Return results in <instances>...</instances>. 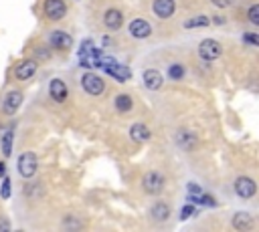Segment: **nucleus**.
Here are the masks:
<instances>
[{"instance_id":"nucleus-1","label":"nucleus","mask_w":259,"mask_h":232,"mask_svg":"<svg viewBox=\"0 0 259 232\" xmlns=\"http://www.w3.org/2000/svg\"><path fill=\"white\" fill-rule=\"evenodd\" d=\"M81 87L85 89V93L97 97V95H101L105 91V81L97 73H85L83 79H81Z\"/></svg>"},{"instance_id":"nucleus-2","label":"nucleus","mask_w":259,"mask_h":232,"mask_svg":"<svg viewBox=\"0 0 259 232\" xmlns=\"http://www.w3.org/2000/svg\"><path fill=\"white\" fill-rule=\"evenodd\" d=\"M223 55V47L215 41V39H205L201 45H199V57L203 61H215Z\"/></svg>"},{"instance_id":"nucleus-3","label":"nucleus","mask_w":259,"mask_h":232,"mask_svg":"<svg viewBox=\"0 0 259 232\" xmlns=\"http://www.w3.org/2000/svg\"><path fill=\"white\" fill-rule=\"evenodd\" d=\"M164 176L160 172H148L142 178V188L146 194H160L164 190Z\"/></svg>"},{"instance_id":"nucleus-4","label":"nucleus","mask_w":259,"mask_h":232,"mask_svg":"<svg viewBox=\"0 0 259 232\" xmlns=\"http://www.w3.org/2000/svg\"><path fill=\"white\" fill-rule=\"evenodd\" d=\"M37 168H39V162H37V156L33 152H25L19 158V174L23 178H33L37 174Z\"/></svg>"},{"instance_id":"nucleus-5","label":"nucleus","mask_w":259,"mask_h":232,"mask_svg":"<svg viewBox=\"0 0 259 232\" xmlns=\"http://www.w3.org/2000/svg\"><path fill=\"white\" fill-rule=\"evenodd\" d=\"M255 192H257V184H255L251 178H247V176H239V178L235 180V194H237L239 198L249 200V198H253V196H255Z\"/></svg>"},{"instance_id":"nucleus-6","label":"nucleus","mask_w":259,"mask_h":232,"mask_svg":"<svg viewBox=\"0 0 259 232\" xmlns=\"http://www.w3.org/2000/svg\"><path fill=\"white\" fill-rule=\"evenodd\" d=\"M45 15L51 21H61L67 15L65 0H45Z\"/></svg>"},{"instance_id":"nucleus-7","label":"nucleus","mask_w":259,"mask_h":232,"mask_svg":"<svg viewBox=\"0 0 259 232\" xmlns=\"http://www.w3.org/2000/svg\"><path fill=\"white\" fill-rule=\"evenodd\" d=\"M49 45H51L53 49H57V51H69L71 45H73V39H71V35L65 33V31H53V33L49 35Z\"/></svg>"},{"instance_id":"nucleus-8","label":"nucleus","mask_w":259,"mask_h":232,"mask_svg":"<svg viewBox=\"0 0 259 232\" xmlns=\"http://www.w3.org/2000/svg\"><path fill=\"white\" fill-rule=\"evenodd\" d=\"M35 73H37V61H33V59H25L15 67V79L17 81H27V79L35 77Z\"/></svg>"},{"instance_id":"nucleus-9","label":"nucleus","mask_w":259,"mask_h":232,"mask_svg":"<svg viewBox=\"0 0 259 232\" xmlns=\"http://www.w3.org/2000/svg\"><path fill=\"white\" fill-rule=\"evenodd\" d=\"M152 11L158 19H170L174 13H176V3L174 0H154V5H152Z\"/></svg>"},{"instance_id":"nucleus-10","label":"nucleus","mask_w":259,"mask_h":232,"mask_svg":"<svg viewBox=\"0 0 259 232\" xmlns=\"http://www.w3.org/2000/svg\"><path fill=\"white\" fill-rule=\"evenodd\" d=\"M103 25L107 31H119L123 25V15L117 9H107L103 15Z\"/></svg>"},{"instance_id":"nucleus-11","label":"nucleus","mask_w":259,"mask_h":232,"mask_svg":"<svg viewBox=\"0 0 259 232\" xmlns=\"http://www.w3.org/2000/svg\"><path fill=\"white\" fill-rule=\"evenodd\" d=\"M49 93H51L53 101H57V103H65V99H67V95H69L67 83H65L63 79H53V81L49 83Z\"/></svg>"},{"instance_id":"nucleus-12","label":"nucleus","mask_w":259,"mask_h":232,"mask_svg":"<svg viewBox=\"0 0 259 232\" xmlns=\"http://www.w3.org/2000/svg\"><path fill=\"white\" fill-rule=\"evenodd\" d=\"M23 91H11V93H7V97H5V101H3V111L7 113V115H13V113H17V109L21 107V103H23Z\"/></svg>"},{"instance_id":"nucleus-13","label":"nucleus","mask_w":259,"mask_h":232,"mask_svg":"<svg viewBox=\"0 0 259 232\" xmlns=\"http://www.w3.org/2000/svg\"><path fill=\"white\" fill-rule=\"evenodd\" d=\"M127 31H130V35H132L134 39H146L152 33V27L144 19H134L132 23H130V29Z\"/></svg>"},{"instance_id":"nucleus-14","label":"nucleus","mask_w":259,"mask_h":232,"mask_svg":"<svg viewBox=\"0 0 259 232\" xmlns=\"http://www.w3.org/2000/svg\"><path fill=\"white\" fill-rule=\"evenodd\" d=\"M142 79H144V85H146L150 91H158V89H162L164 79H162V75H160L156 69H146V71H144V75H142Z\"/></svg>"},{"instance_id":"nucleus-15","label":"nucleus","mask_w":259,"mask_h":232,"mask_svg":"<svg viewBox=\"0 0 259 232\" xmlns=\"http://www.w3.org/2000/svg\"><path fill=\"white\" fill-rule=\"evenodd\" d=\"M150 138H152V134L144 124H134L132 128H130V140L136 142V144H144Z\"/></svg>"},{"instance_id":"nucleus-16","label":"nucleus","mask_w":259,"mask_h":232,"mask_svg":"<svg viewBox=\"0 0 259 232\" xmlns=\"http://www.w3.org/2000/svg\"><path fill=\"white\" fill-rule=\"evenodd\" d=\"M150 216L152 220L156 222H166L170 218V206L166 202H156L152 208H150Z\"/></svg>"},{"instance_id":"nucleus-17","label":"nucleus","mask_w":259,"mask_h":232,"mask_svg":"<svg viewBox=\"0 0 259 232\" xmlns=\"http://www.w3.org/2000/svg\"><path fill=\"white\" fill-rule=\"evenodd\" d=\"M251 226H253V218L249 212H237L233 216V228L235 230L245 232V230H251Z\"/></svg>"},{"instance_id":"nucleus-18","label":"nucleus","mask_w":259,"mask_h":232,"mask_svg":"<svg viewBox=\"0 0 259 232\" xmlns=\"http://www.w3.org/2000/svg\"><path fill=\"white\" fill-rule=\"evenodd\" d=\"M176 144H178V148H182L184 152H190V150L195 148V144H197V136L190 134V132H178V134H176Z\"/></svg>"},{"instance_id":"nucleus-19","label":"nucleus","mask_w":259,"mask_h":232,"mask_svg":"<svg viewBox=\"0 0 259 232\" xmlns=\"http://www.w3.org/2000/svg\"><path fill=\"white\" fill-rule=\"evenodd\" d=\"M13 140H15V128H9L3 134V140H0V148H3L5 158H9L13 154Z\"/></svg>"},{"instance_id":"nucleus-20","label":"nucleus","mask_w":259,"mask_h":232,"mask_svg":"<svg viewBox=\"0 0 259 232\" xmlns=\"http://www.w3.org/2000/svg\"><path fill=\"white\" fill-rule=\"evenodd\" d=\"M113 107H115L119 113H127L130 109L134 107V101H132V97H130V95L121 93V95H117V97L113 99Z\"/></svg>"},{"instance_id":"nucleus-21","label":"nucleus","mask_w":259,"mask_h":232,"mask_svg":"<svg viewBox=\"0 0 259 232\" xmlns=\"http://www.w3.org/2000/svg\"><path fill=\"white\" fill-rule=\"evenodd\" d=\"M209 25H211V19L209 17H195V19L184 21V29H205Z\"/></svg>"},{"instance_id":"nucleus-22","label":"nucleus","mask_w":259,"mask_h":232,"mask_svg":"<svg viewBox=\"0 0 259 232\" xmlns=\"http://www.w3.org/2000/svg\"><path fill=\"white\" fill-rule=\"evenodd\" d=\"M168 75H170V79L178 81V79H182V77H184V67H182L180 63H174V65H170V67H168Z\"/></svg>"},{"instance_id":"nucleus-23","label":"nucleus","mask_w":259,"mask_h":232,"mask_svg":"<svg viewBox=\"0 0 259 232\" xmlns=\"http://www.w3.org/2000/svg\"><path fill=\"white\" fill-rule=\"evenodd\" d=\"M247 17H249V23L257 27L259 25V7L257 5H251L249 11H247Z\"/></svg>"},{"instance_id":"nucleus-24","label":"nucleus","mask_w":259,"mask_h":232,"mask_svg":"<svg viewBox=\"0 0 259 232\" xmlns=\"http://www.w3.org/2000/svg\"><path fill=\"white\" fill-rule=\"evenodd\" d=\"M0 198L3 200H9L11 198V178H3V188H0Z\"/></svg>"},{"instance_id":"nucleus-25","label":"nucleus","mask_w":259,"mask_h":232,"mask_svg":"<svg viewBox=\"0 0 259 232\" xmlns=\"http://www.w3.org/2000/svg\"><path fill=\"white\" fill-rule=\"evenodd\" d=\"M63 228H71V230L81 228V220H77L75 216H67V218H63Z\"/></svg>"},{"instance_id":"nucleus-26","label":"nucleus","mask_w":259,"mask_h":232,"mask_svg":"<svg viewBox=\"0 0 259 232\" xmlns=\"http://www.w3.org/2000/svg\"><path fill=\"white\" fill-rule=\"evenodd\" d=\"M243 41L249 43V45H253V47L259 45V37H257L255 33H245V35H243Z\"/></svg>"},{"instance_id":"nucleus-27","label":"nucleus","mask_w":259,"mask_h":232,"mask_svg":"<svg viewBox=\"0 0 259 232\" xmlns=\"http://www.w3.org/2000/svg\"><path fill=\"white\" fill-rule=\"evenodd\" d=\"M211 3L217 7V9H227V7H233L235 0H211Z\"/></svg>"},{"instance_id":"nucleus-28","label":"nucleus","mask_w":259,"mask_h":232,"mask_svg":"<svg viewBox=\"0 0 259 232\" xmlns=\"http://www.w3.org/2000/svg\"><path fill=\"white\" fill-rule=\"evenodd\" d=\"M13 226H11V222L5 218V216H0V230H11Z\"/></svg>"},{"instance_id":"nucleus-29","label":"nucleus","mask_w":259,"mask_h":232,"mask_svg":"<svg viewBox=\"0 0 259 232\" xmlns=\"http://www.w3.org/2000/svg\"><path fill=\"white\" fill-rule=\"evenodd\" d=\"M192 214H197V210L190 208V206H186V208L182 210V218H188V216H192Z\"/></svg>"},{"instance_id":"nucleus-30","label":"nucleus","mask_w":259,"mask_h":232,"mask_svg":"<svg viewBox=\"0 0 259 232\" xmlns=\"http://www.w3.org/2000/svg\"><path fill=\"white\" fill-rule=\"evenodd\" d=\"M211 23H215V25H225V19H223V17H213Z\"/></svg>"},{"instance_id":"nucleus-31","label":"nucleus","mask_w":259,"mask_h":232,"mask_svg":"<svg viewBox=\"0 0 259 232\" xmlns=\"http://www.w3.org/2000/svg\"><path fill=\"white\" fill-rule=\"evenodd\" d=\"M5 176H7V164L0 162V178H5Z\"/></svg>"},{"instance_id":"nucleus-32","label":"nucleus","mask_w":259,"mask_h":232,"mask_svg":"<svg viewBox=\"0 0 259 232\" xmlns=\"http://www.w3.org/2000/svg\"><path fill=\"white\" fill-rule=\"evenodd\" d=\"M188 190H190V192H195V194H203V190H201L199 186H195V184H190V186H188Z\"/></svg>"},{"instance_id":"nucleus-33","label":"nucleus","mask_w":259,"mask_h":232,"mask_svg":"<svg viewBox=\"0 0 259 232\" xmlns=\"http://www.w3.org/2000/svg\"><path fill=\"white\" fill-rule=\"evenodd\" d=\"M103 45H105V47H109V45H111V41H109V37H103Z\"/></svg>"}]
</instances>
